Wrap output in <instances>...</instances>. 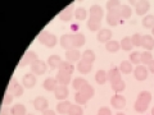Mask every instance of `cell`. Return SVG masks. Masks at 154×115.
<instances>
[{"label": "cell", "instance_id": "obj_1", "mask_svg": "<svg viewBox=\"0 0 154 115\" xmlns=\"http://www.w3.org/2000/svg\"><path fill=\"white\" fill-rule=\"evenodd\" d=\"M121 4L117 0H110L107 3V23L109 26H117L121 22Z\"/></svg>", "mask_w": 154, "mask_h": 115}, {"label": "cell", "instance_id": "obj_2", "mask_svg": "<svg viewBox=\"0 0 154 115\" xmlns=\"http://www.w3.org/2000/svg\"><path fill=\"white\" fill-rule=\"evenodd\" d=\"M152 101V93L148 92V91H143V92L139 93L136 101H135L134 105V109L135 111L137 113H145L148 108H149V104Z\"/></svg>", "mask_w": 154, "mask_h": 115}, {"label": "cell", "instance_id": "obj_3", "mask_svg": "<svg viewBox=\"0 0 154 115\" xmlns=\"http://www.w3.org/2000/svg\"><path fill=\"white\" fill-rule=\"evenodd\" d=\"M38 41H40V44H42L46 47H54L58 42L57 36L48 31H42L40 35H38Z\"/></svg>", "mask_w": 154, "mask_h": 115}, {"label": "cell", "instance_id": "obj_4", "mask_svg": "<svg viewBox=\"0 0 154 115\" xmlns=\"http://www.w3.org/2000/svg\"><path fill=\"white\" fill-rule=\"evenodd\" d=\"M7 92L12 93L14 97H21V96L23 95V92H25V90H23V86L19 84L16 78H12L11 83L8 84V88H7Z\"/></svg>", "mask_w": 154, "mask_h": 115}, {"label": "cell", "instance_id": "obj_5", "mask_svg": "<svg viewBox=\"0 0 154 115\" xmlns=\"http://www.w3.org/2000/svg\"><path fill=\"white\" fill-rule=\"evenodd\" d=\"M37 59V55H36V52H33V51H27L25 55H23V58L21 59V61H19V66H26V65H32L33 63H35Z\"/></svg>", "mask_w": 154, "mask_h": 115}, {"label": "cell", "instance_id": "obj_6", "mask_svg": "<svg viewBox=\"0 0 154 115\" xmlns=\"http://www.w3.org/2000/svg\"><path fill=\"white\" fill-rule=\"evenodd\" d=\"M149 9H150V3H149L148 0L136 1V4H135V12H136L137 16H144V14H146Z\"/></svg>", "mask_w": 154, "mask_h": 115}, {"label": "cell", "instance_id": "obj_7", "mask_svg": "<svg viewBox=\"0 0 154 115\" xmlns=\"http://www.w3.org/2000/svg\"><path fill=\"white\" fill-rule=\"evenodd\" d=\"M148 68L145 65H143V64H140V65H137L136 68L134 69V75H135V78H136V81H145L146 78H148Z\"/></svg>", "mask_w": 154, "mask_h": 115}, {"label": "cell", "instance_id": "obj_8", "mask_svg": "<svg viewBox=\"0 0 154 115\" xmlns=\"http://www.w3.org/2000/svg\"><path fill=\"white\" fill-rule=\"evenodd\" d=\"M110 104H112V106L117 110H122L125 106H126V99L123 97L122 95L119 93H116L112 99H110Z\"/></svg>", "mask_w": 154, "mask_h": 115}, {"label": "cell", "instance_id": "obj_9", "mask_svg": "<svg viewBox=\"0 0 154 115\" xmlns=\"http://www.w3.org/2000/svg\"><path fill=\"white\" fill-rule=\"evenodd\" d=\"M46 72V64L41 60H36L35 63L31 65V73L35 75H41Z\"/></svg>", "mask_w": 154, "mask_h": 115}, {"label": "cell", "instance_id": "obj_10", "mask_svg": "<svg viewBox=\"0 0 154 115\" xmlns=\"http://www.w3.org/2000/svg\"><path fill=\"white\" fill-rule=\"evenodd\" d=\"M54 95H55V99L57 100H59V101H64V100L68 97L69 91H68V88H67V86L58 84L55 91H54Z\"/></svg>", "mask_w": 154, "mask_h": 115}, {"label": "cell", "instance_id": "obj_11", "mask_svg": "<svg viewBox=\"0 0 154 115\" xmlns=\"http://www.w3.org/2000/svg\"><path fill=\"white\" fill-rule=\"evenodd\" d=\"M48 106H49V101H48L45 97H42V96H38V97L33 100V108H35L37 111H45Z\"/></svg>", "mask_w": 154, "mask_h": 115}, {"label": "cell", "instance_id": "obj_12", "mask_svg": "<svg viewBox=\"0 0 154 115\" xmlns=\"http://www.w3.org/2000/svg\"><path fill=\"white\" fill-rule=\"evenodd\" d=\"M80 58H81V52L79 49H71L66 51V59L68 63L73 64L76 61H80Z\"/></svg>", "mask_w": 154, "mask_h": 115}, {"label": "cell", "instance_id": "obj_13", "mask_svg": "<svg viewBox=\"0 0 154 115\" xmlns=\"http://www.w3.org/2000/svg\"><path fill=\"white\" fill-rule=\"evenodd\" d=\"M103 8L100 5H93L90 8V18L95 19V21H99L102 22L103 19Z\"/></svg>", "mask_w": 154, "mask_h": 115}, {"label": "cell", "instance_id": "obj_14", "mask_svg": "<svg viewBox=\"0 0 154 115\" xmlns=\"http://www.w3.org/2000/svg\"><path fill=\"white\" fill-rule=\"evenodd\" d=\"M60 46L66 50L75 49L73 47V35H63L60 37Z\"/></svg>", "mask_w": 154, "mask_h": 115}, {"label": "cell", "instance_id": "obj_15", "mask_svg": "<svg viewBox=\"0 0 154 115\" xmlns=\"http://www.w3.org/2000/svg\"><path fill=\"white\" fill-rule=\"evenodd\" d=\"M99 42H109L110 38H112V31L108 30V28H102L99 32H98V36H96Z\"/></svg>", "mask_w": 154, "mask_h": 115}, {"label": "cell", "instance_id": "obj_16", "mask_svg": "<svg viewBox=\"0 0 154 115\" xmlns=\"http://www.w3.org/2000/svg\"><path fill=\"white\" fill-rule=\"evenodd\" d=\"M22 84H23V87H26V88H32L33 86L36 84V77L35 74H32V73H27L23 75V78H22Z\"/></svg>", "mask_w": 154, "mask_h": 115}, {"label": "cell", "instance_id": "obj_17", "mask_svg": "<svg viewBox=\"0 0 154 115\" xmlns=\"http://www.w3.org/2000/svg\"><path fill=\"white\" fill-rule=\"evenodd\" d=\"M141 47H144L146 51H150L154 49V37L150 35H144L141 38Z\"/></svg>", "mask_w": 154, "mask_h": 115}, {"label": "cell", "instance_id": "obj_18", "mask_svg": "<svg viewBox=\"0 0 154 115\" xmlns=\"http://www.w3.org/2000/svg\"><path fill=\"white\" fill-rule=\"evenodd\" d=\"M107 75H108V81L110 82V84L114 83V82H117V81H121L122 79L121 78V72H119L118 68H112L107 73Z\"/></svg>", "mask_w": 154, "mask_h": 115}, {"label": "cell", "instance_id": "obj_19", "mask_svg": "<svg viewBox=\"0 0 154 115\" xmlns=\"http://www.w3.org/2000/svg\"><path fill=\"white\" fill-rule=\"evenodd\" d=\"M91 69H93V64L88 63V61H85V60H80L79 64H77V70H79L81 74H88V73H90Z\"/></svg>", "mask_w": 154, "mask_h": 115}, {"label": "cell", "instance_id": "obj_20", "mask_svg": "<svg viewBox=\"0 0 154 115\" xmlns=\"http://www.w3.org/2000/svg\"><path fill=\"white\" fill-rule=\"evenodd\" d=\"M55 81L58 82V84L60 86H67L71 83V74H66V73H60L58 72V74L55 75Z\"/></svg>", "mask_w": 154, "mask_h": 115}, {"label": "cell", "instance_id": "obj_21", "mask_svg": "<svg viewBox=\"0 0 154 115\" xmlns=\"http://www.w3.org/2000/svg\"><path fill=\"white\" fill-rule=\"evenodd\" d=\"M79 92H80V93L84 97H85V99L89 101V100H90V99L94 96V88H93V86H91L90 83H86V84L84 86V87L79 91Z\"/></svg>", "mask_w": 154, "mask_h": 115}, {"label": "cell", "instance_id": "obj_22", "mask_svg": "<svg viewBox=\"0 0 154 115\" xmlns=\"http://www.w3.org/2000/svg\"><path fill=\"white\" fill-rule=\"evenodd\" d=\"M60 64H62V58L59 55H50L48 58V65L51 69H58Z\"/></svg>", "mask_w": 154, "mask_h": 115}, {"label": "cell", "instance_id": "obj_23", "mask_svg": "<svg viewBox=\"0 0 154 115\" xmlns=\"http://www.w3.org/2000/svg\"><path fill=\"white\" fill-rule=\"evenodd\" d=\"M58 70L60 72V73H66V74H71L75 72V66L72 63H68V61H62V64L59 65V68H58Z\"/></svg>", "mask_w": 154, "mask_h": 115}, {"label": "cell", "instance_id": "obj_24", "mask_svg": "<svg viewBox=\"0 0 154 115\" xmlns=\"http://www.w3.org/2000/svg\"><path fill=\"white\" fill-rule=\"evenodd\" d=\"M85 42H86V40H85L84 33H80V32L73 33V47L75 49H79V47L84 46Z\"/></svg>", "mask_w": 154, "mask_h": 115}, {"label": "cell", "instance_id": "obj_25", "mask_svg": "<svg viewBox=\"0 0 154 115\" xmlns=\"http://www.w3.org/2000/svg\"><path fill=\"white\" fill-rule=\"evenodd\" d=\"M71 106H72V104L69 101H60L57 105V111L59 114H62V115H66V114L69 113Z\"/></svg>", "mask_w": 154, "mask_h": 115}, {"label": "cell", "instance_id": "obj_26", "mask_svg": "<svg viewBox=\"0 0 154 115\" xmlns=\"http://www.w3.org/2000/svg\"><path fill=\"white\" fill-rule=\"evenodd\" d=\"M72 7H73V4L68 5L66 9H63V10L59 13L60 21H63V22H68V21H71V19H72Z\"/></svg>", "mask_w": 154, "mask_h": 115}, {"label": "cell", "instance_id": "obj_27", "mask_svg": "<svg viewBox=\"0 0 154 115\" xmlns=\"http://www.w3.org/2000/svg\"><path fill=\"white\" fill-rule=\"evenodd\" d=\"M44 88L46 90V91H55V88H57V86H58V82L55 81V78H51V77H49V78H46L45 81H44Z\"/></svg>", "mask_w": 154, "mask_h": 115}, {"label": "cell", "instance_id": "obj_28", "mask_svg": "<svg viewBox=\"0 0 154 115\" xmlns=\"http://www.w3.org/2000/svg\"><path fill=\"white\" fill-rule=\"evenodd\" d=\"M95 81H96V83H98V84H104L108 81L107 72L103 70V69L98 70V72H96V74H95Z\"/></svg>", "mask_w": 154, "mask_h": 115}, {"label": "cell", "instance_id": "obj_29", "mask_svg": "<svg viewBox=\"0 0 154 115\" xmlns=\"http://www.w3.org/2000/svg\"><path fill=\"white\" fill-rule=\"evenodd\" d=\"M12 115H27L26 106L22 104H16L12 106Z\"/></svg>", "mask_w": 154, "mask_h": 115}, {"label": "cell", "instance_id": "obj_30", "mask_svg": "<svg viewBox=\"0 0 154 115\" xmlns=\"http://www.w3.org/2000/svg\"><path fill=\"white\" fill-rule=\"evenodd\" d=\"M105 49H107L108 52H117L119 49H121V44H119L118 41L110 40L109 42L105 44Z\"/></svg>", "mask_w": 154, "mask_h": 115}, {"label": "cell", "instance_id": "obj_31", "mask_svg": "<svg viewBox=\"0 0 154 115\" xmlns=\"http://www.w3.org/2000/svg\"><path fill=\"white\" fill-rule=\"evenodd\" d=\"M88 83V81L84 79V78H81V77H77V78L73 79V82H72V87H73V90H76L77 92L84 87V86Z\"/></svg>", "mask_w": 154, "mask_h": 115}, {"label": "cell", "instance_id": "obj_32", "mask_svg": "<svg viewBox=\"0 0 154 115\" xmlns=\"http://www.w3.org/2000/svg\"><path fill=\"white\" fill-rule=\"evenodd\" d=\"M88 28L90 31H100L102 30V22L95 21V19L90 18L88 21Z\"/></svg>", "mask_w": 154, "mask_h": 115}, {"label": "cell", "instance_id": "obj_33", "mask_svg": "<svg viewBox=\"0 0 154 115\" xmlns=\"http://www.w3.org/2000/svg\"><path fill=\"white\" fill-rule=\"evenodd\" d=\"M119 72L123 74H130L132 72V64L131 61H122L121 64H119Z\"/></svg>", "mask_w": 154, "mask_h": 115}, {"label": "cell", "instance_id": "obj_34", "mask_svg": "<svg viewBox=\"0 0 154 115\" xmlns=\"http://www.w3.org/2000/svg\"><path fill=\"white\" fill-rule=\"evenodd\" d=\"M86 17H88V12H86V9H85V8L80 7V8H77L76 10H75V18H76L79 22H81V21H84V19H86Z\"/></svg>", "mask_w": 154, "mask_h": 115}, {"label": "cell", "instance_id": "obj_35", "mask_svg": "<svg viewBox=\"0 0 154 115\" xmlns=\"http://www.w3.org/2000/svg\"><path fill=\"white\" fill-rule=\"evenodd\" d=\"M119 44H121V47H122L125 51H130V50H132V47H134L132 41H131V37H128V36L123 37L122 41L119 42Z\"/></svg>", "mask_w": 154, "mask_h": 115}, {"label": "cell", "instance_id": "obj_36", "mask_svg": "<svg viewBox=\"0 0 154 115\" xmlns=\"http://www.w3.org/2000/svg\"><path fill=\"white\" fill-rule=\"evenodd\" d=\"M152 60H153V55H152L150 51H144V52H141V64L143 65L148 66L149 64L152 63Z\"/></svg>", "mask_w": 154, "mask_h": 115}, {"label": "cell", "instance_id": "obj_37", "mask_svg": "<svg viewBox=\"0 0 154 115\" xmlns=\"http://www.w3.org/2000/svg\"><path fill=\"white\" fill-rule=\"evenodd\" d=\"M130 61L131 64H136V65H140L141 63V52L140 51H134L130 54Z\"/></svg>", "mask_w": 154, "mask_h": 115}, {"label": "cell", "instance_id": "obj_38", "mask_svg": "<svg viewBox=\"0 0 154 115\" xmlns=\"http://www.w3.org/2000/svg\"><path fill=\"white\" fill-rule=\"evenodd\" d=\"M82 60L93 64L94 61H95V54H94V51L93 50H85L84 54H82Z\"/></svg>", "mask_w": 154, "mask_h": 115}, {"label": "cell", "instance_id": "obj_39", "mask_svg": "<svg viewBox=\"0 0 154 115\" xmlns=\"http://www.w3.org/2000/svg\"><path fill=\"white\" fill-rule=\"evenodd\" d=\"M112 86V88L116 91L117 93H119V92H122V91H125V88H126V83H125V81H117V82H114V83H112L110 84Z\"/></svg>", "mask_w": 154, "mask_h": 115}, {"label": "cell", "instance_id": "obj_40", "mask_svg": "<svg viewBox=\"0 0 154 115\" xmlns=\"http://www.w3.org/2000/svg\"><path fill=\"white\" fill-rule=\"evenodd\" d=\"M143 26L145 28H154V16H145L143 19Z\"/></svg>", "mask_w": 154, "mask_h": 115}, {"label": "cell", "instance_id": "obj_41", "mask_svg": "<svg viewBox=\"0 0 154 115\" xmlns=\"http://www.w3.org/2000/svg\"><path fill=\"white\" fill-rule=\"evenodd\" d=\"M131 14H132V9L128 5L121 7V19H127L131 17Z\"/></svg>", "mask_w": 154, "mask_h": 115}, {"label": "cell", "instance_id": "obj_42", "mask_svg": "<svg viewBox=\"0 0 154 115\" xmlns=\"http://www.w3.org/2000/svg\"><path fill=\"white\" fill-rule=\"evenodd\" d=\"M82 114H84V110L80 105H72L68 113V115H82Z\"/></svg>", "mask_w": 154, "mask_h": 115}, {"label": "cell", "instance_id": "obj_43", "mask_svg": "<svg viewBox=\"0 0 154 115\" xmlns=\"http://www.w3.org/2000/svg\"><path fill=\"white\" fill-rule=\"evenodd\" d=\"M141 38H143V36L140 35V33H135L134 36H131L132 45L136 46V47H140L141 46Z\"/></svg>", "mask_w": 154, "mask_h": 115}, {"label": "cell", "instance_id": "obj_44", "mask_svg": "<svg viewBox=\"0 0 154 115\" xmlns=\"http://www.w3.org/2000/svg\"><path fill=\"white\" fill-rule=\"evenodd\" d=\"M75 101L77 102V105H80V106H81V105H85L86 102H88V100H86L80 92H77V93L75 95Z\"/></svg>", "mask_w": 154, "mask_h": 115}, {"label": "cell", "instance_id": "obj_45", "mask_svg": "<svg viewBox=\"0 0 154 115\" xmlns=\"http://www.w3.org/2000/svg\"><path fill=\"white\" fill-rule=\"evenodd\" d=\"M13 99H14V96L12 93H9L7 92L5 95H4V100H3V104H4V106H8V105H11L13 102Z\"/></svg>", "mask_w": 154, "mask_h": 115}, {"label": "cell", "instance_id": "obj_46", "mask_svg": "<svg viewBox=\"0 0 154 115\" xmlns=\"http://www.w3.org/2000/svg\"><path fill=\"white\" fill-rule=\"evenodd\" d=\"M98 115H112V111H110V109H109V108L103 106V108H100V109H99Z\"/></svg>", "mask_w": 154, "mask_h": 115}, {"label": "cell", "instance_id": "obj_47", "mask_svg": "<svg viewBox=\"0 0 154 115\" xmlns=\"http://www.w3.org/2000/svg\"><path fill=\"white\" fill-rule=\"evenodd\" d=\"M0 115H12V108L3 106L2 110H0Z\"/></svg>", "mask_w": 154, "mask_h": 115}, {"label": "cell", "instance_id": "obj_48", "mask_svg": "<svg viewBox=\"0 0 154 115\" xmlns=\"http://www.w3.org/2000/svg\"><path fill=\"white\" fill-rule=\"evenodd\" d=\"M42 115H55V111L51 109H46L45 111H42Z\"/></svg>", "mask_w": 154, "mask_h": 115}, {"label": "cell", "instance_id": "obj_49", "mask_svg": "<svg viewBox=\"0 0 154 115\" xmlns=\"http://www.w3.org/2000/svg\"><path fill=\"white\" fill-rule=\"evenodd\" d=\"M146 68H148V70L150 72V73H153V74H154V59L152 60V63L149 64V65L146 66Z\"/></svg>", "mask_w": 154, "mask_h": 115}, {"label": "cell", "instance_id": "obj_50", "mask_svg": "<svg viewBox=\"0 0 154 115\" xmlns=\"http://www.w3.org/2000/svg\"><path fill=\"white\" fill-rule=\"evenodd\" d=\"M116 115H125V114H123V113H117Z\"/></svg>", "mask_w": 154, "mask_h": 115}, {"label": "cell", "instance_id": "obj_51", "mask_svg": "<svg viewBox=\"0 0 154 115\" xmlns=\"http://www.w3.org/2000/svg\"><path fill=\"white\" fill-rule=\"evenodd\" d=\"M152 115H154V108L152 109Z\"/></svg>", "mask_w": 154, "mask_h": 115}, {"label": "cell", "instance_id": "obj_52", "mask_svg": "<svg viewBox=\"0 0 154 115\" xmlns=\"http://www.w3.org/2000/svg\"><path fill=\"white\" fill-rule=\"evenodd\" d=\"M152 33H153V37H154V28H153V30H152Z\"/></svg>", "mask_w": 154, "mask_h": 115}, {"label": "cell", "instance_id": "obj_53", "mask_svg": "<svg viewBox=\"0 0 154 115\" xmlns=\"http://www.w3.org/2000/svg\"><path fill=\"white\" fill-rule=\"evenodd\" d=\"M27 115H33V114H27Z\"/></svg>", "mask_w": 154, "mask_h": 115}]
</instances>
